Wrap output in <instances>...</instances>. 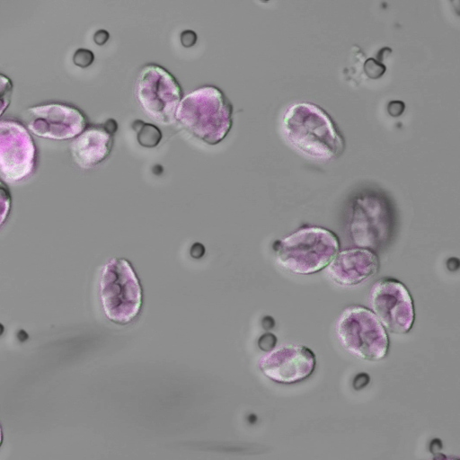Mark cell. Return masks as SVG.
<instances>
[{
	"instance_id": "11",
	"label": "cell",
	"mask_w": 460,
	"mask_h": 460,
	"mask_svg": "<svg viewBox=\"0 0 460 460\" xmlns=\"http://www.w3.org/2000/svg\"><path fill=\"white\" fill-rule=\"evenodd\" d=\"M259 368L270 380L285 385L302 382L314 371L316 358L306 346L282 345L266 353L259 360Z\"/></svg>"
},
{
	"instance_id": "1",
	"label": "cell",
	"mask_w": 460,
	"mask_h": 460,
	"mask_svg": "<svg viewBox=\"0 0 460 460\" xmlns=\"http://www.w3.org/2000/svg\"><path fill=\"white\" fill-rule=\"evenodd\" d=\"M281 133L289 146L308 159L329 162L345 149V139L335 121L310 102H294L285 110Z\"/></svg>"
},
{
	"instance_id": "2",
	"label": "cell",
	"mask_w": 460,
	"mask_h": 460,
	"mask_svg": "<svg viewBox=\"0 0 460 460\" xmlns=\"http://www.w3.org/2000/svg\"><path fill=\"white\" fill-rule=\"evenodd\" d=\"M234 107L215 85H203L182 97L175 121L194 138L209 146L223 141L233 126Z\"/></svg>"
},
{
	"instance_id": "17",
	"label": "cell",
	"mask_w": 460,
	"mask_h": 460,
	"mask_svg": "<svg viewBox=\"0 0 460 460\" xmlns=\"http://www.w3.org/2000/svg\"><path fill=\"white\" fill-rule=\"evenodd\" d=\"M93 54L89 49H77L73 57L74 63L81 67H86L93 61Z\"/></svg>"
},
{
	"instance_id": "3",
	"label": "cell",
	"mask_w": 460,
	"mask_h": 460,
	"mask_svg": "<svg viewBox=\"0 0 460 460\" xmlns=\"http://www.w3.org/2000/svg\"><path fill=\"white\" fill-rule=\"evenodd\" d=\"M396 226L394 203L382 190L364 189L350 199L347 231L358 248L378 252L392 241Z\"/></svg>"
},
{
	"instance_id": "20",
	"label": "cell",
	"mask_w": 460,
	"mask_h": 460,
	"mask_svg": "<svg viewBox=\"0 0 460 460\" xmlns=\"http://www.w3.org/2000/svg\"><path fill=\"white\" fill-rule=\"evenodd\" d=\"M430 460H459V459L456 458V457H454V456H446L444 454H439L438 456H435Z\"/></svg>"
},
{
	"instance_id": "4",
	"label": "cell",
	"mask_w": 460,
	"mask_h": 460,
	"mask_svg": "<svg viewBox=\"0 0 460 460\" xmlns=\"http://www.w3.org/2000/svg\"><path fill=\"white\" fill-rule=\"evenodd\" d=\"M278 263L295 274L310 275L325 269L340 249L337 235L321 226L302 227L273 245Z\"/></svg>"
},
{
	"instance_id": "18",
	"label": "cell",
	"mask_w": 460,
	"mask_h": 460,
	"mask_svg": "<svg viewBox=\"0 0 460 460\" xmlns=\"http://www.w3.org/2000/svg\"><path fill=\"white\" fill-rule=\"evenodd\" d=\"M196 40L197 36L192 31H185L181 33V40L185 47L192 46L196 42Z\"/></svg>"
},
{
	"instance_id": "10",
	"label": "cell",
	"mask_w": 460,
	"mask_h": 460,
	"mask_svg": "<svg viewBox=\"0 0 460 460\" xmlns=\"http://www.w3.org/2000/svg\"><path fill=\"white\" fill-rule=\"evenodd\" d=\"M88 119L78 107L63 102H49L28 107L24 125L38 137L73 140L87 127Z\"/></svg>"
},
{
	"instance_id": "19",
	"label": "cell",
	"mask_w": 460,
	"mask_h": 460,
	"mask_svg": "<svg viewBox=\"0 0 460 460\" xmlns=\"http://www.w3.org/2000/svg\"><path fill=\"white\" fill-rule=\"evenodd\" d=\"M108 38H109L108 32L103 30L98 31L94 34V41L99 45L105 43Z\"/></svg>"
},
{
	"instance_id": "6",
	"label": "cell",
	"mask_w": 460,
	"mask_h": 460,
	"mask_svg": "<svg viewBox=\"0 0 460 460\" xmlns=\"http://www.w3.org/2000/svg\"><path fill=\"white\" fill-rule=\"evenodd\" d=\"M335 333L342 348L358 358L378 361L387 355V332L375 314L365 306L344 308L336 321Z\"/></svg>"
},
{
	"instance_id": "21",
	"label": "cell",
	"mask_w": 460,
	"mask_h": 460,
	"mask_svg": "<svg viewBox=\"0 0 460 460\" xmlns=\"http://www.w3.org/2000/svg\"><path fill=\"white\" fill-rule=\"evenodd\" d=\"M2 441H3V434H2V429H1V426H0V446L2 444Z\"/></svg>"
},
{
	"instance_id": "13",
	"label": "cell",
	"mask_w": 460,
	"mask_h": 460,
	"mask_svg": "<svg viewBox=\"0 0 460 460\" xmlns=\"http://www.w3.org/2000/svg\"><path fill=\"white\" fill-rule=\"evenodd\" d=\"M379 258L365 248L343 250L326 267L329 279L343 287L357 286L378 272Z\"/></svg>"
},
{
	"instance_id": "8",
	"label": "cell",
	"mask_w": 460,
	"mask_h": 460,
	"mask_svg": "<svg viewBox=\"0 0 460 460\" xmlns=\"http://www.w3.org/2000/svg\"><path fill=\"white\" fill-rule=\"evenodd\" d=\"M35 141L20 120L0 119V176L8 183L30 178L37 167Z\"/></svg>"
},
{
	"instance_id": "15",
	"label": "cell",
	"mask_w": 460,
	"mask_h": 460,
	"mask_svg": "<svg viewBox=\"0 0 460 460\" xmlns=\"http://www.w3.org/2000/svg\"><path fill=\"white\" fill-rule=\"evenodd\" d=\"M13 93V83L9 76L0 73V118L11 104Z\"/></svg>"
},
{
	"instance_id": "12",
	"label": "cell",
	"mask_w": 460,
	"mask_h": 460,
	"mask_svg": "<svg viewBox=\"0 0 460 460\" xmlns=\"http://www.w3.org/2000/svg\"><path fill=\"white\" fill-rule=\"evenodd\" d=\"M117 128L112 119L87 126L69 145L74 163L81 169H92L104 162L111 153Z\"/></svg>"
},
{
	"instance_id": "14",
	"label": "cell",
	"mask_w": 460,
	"mask_h": 460,
	"mask_svg": "<svg viewBox=\"0 0 460 460\" xmlns=\"http://www.w3.org/2000/svg\"><path fill=\"white\" fill-rule=\"evenodd\" d=\"M133 128L137 133V140L141 146L153 147L158 145L162 138V134L155 125L146 123L142 120H136Z\"/></svg>"
},
{
	"instance_id": "7",
	"label": "cell",
	"mask_w": 460,
	"mask_h": 460,
	"mask_svg": "<svg viewBox=\"0 0 460 460\" xmlns=\"http://www.w3.org/2000/svg\"><path fill=\"white\" fill-rule=\"evenodd\" d=\"M134 93L142 111L153 121L162 125L175 121L183 92L177 79L166 68L154 63L142 66Z\"/></svg>"
},
{
	"instance_id": "16",
	"label": "cell",
	"mask_w": 460,
	"mask_h": 460,
	"mask_svg": "<svg viewBox=\"0 0 460 460\" xmlns=\"http://www.w3.org/2000/svg\"><path fill=\"white\" fill-rule=\"evenodd\" d=\"M12 207V197L4 181L0 180V227L7 219Z\"/></svg>"
},
{
	"instance_id": "9",
	"label": "cell",
	"mask_w": 460,
	"mask_h": 460,
	"mask_svg": "<svg viewBox=\"0 0 460 460\" xmlns=\"http://www.w3.org/2000/svg\"><path fill=\"white\" fill-rule=\"evenodd\" d=\"M368 302L385 331L402 335L411 330L415 320L414 304L402 282L388 277L376 280L370 288Z\"/></svg>"
},
{
	"instance_id": "5",
	"label": "cell",
	"mask_w": 460,
	"mask_h": 460,
	"mask_svg": "<svg viewBox=\"0 0 460 460\" xmlns=\"http://www.w3.org/2000/svg\"><path fill=\"white\" fill-rule=\"evenodd\" d=\"M99 289L102 310L111 322L128 323L139 314L142 288L127 260L113 258L103 266Z\"/></svg>"
}]
</instances>
